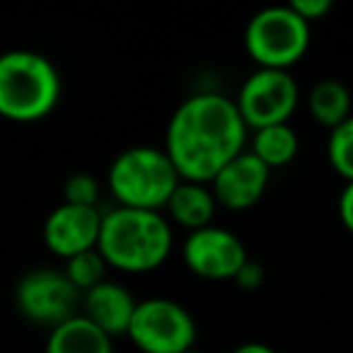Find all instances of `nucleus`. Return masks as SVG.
<instances>
[{
    "mask_svg": "<svg viewBox=\"0 0 353 353\" xmlns=\"http://www.w3.org/2000/svg\"><path fill=\"white\" fill-rule=\"evenodd\" d=\"M332 8H334L332 0H293V3H290V10H293L300 20L307 22V25L310 22L322 20Z\"/></svg>",
    "mask_w": 353,
    "mask_h": 353,
    "instance_id": "20",
    "label": "nucleus"
},
{
    "mask_svg": "<svg viewBox=\"0 0 353 353\" xmlns=\"http://www.w3.org/2000/svg\"><path fill=\"white\" fill-rule=\"evenodd\" d=\"M83 317H88L94 327L102 329L107 336H126L131 319L136 314V298L121 283L104 281L92 290L83 293Z\"/></svg>",
    "mask_w": 353,
    "mask_h": 353,
    "instance_id": "12",
    "label": "nucleus"
},
{
    "mask_svg": "<svg viewBox=\"0 0 353 353\" xmlns=\"http://www.w3.org/2000/svg\"><path fill=\"white\" fill-rule=\"evenodd\" d=\"M247 126L235 99L199 92L174 109L167 123L165 152L182 182L211 184L216 174L245 152Z\"/></svg>",
    "mask_w": 353,
    "mask_h": 353,
    "instance_id": "1",
    "label": "nucleus"
},
{
    "mask_svg": "<svg viewBox=\"0 0 353 353\" xmlns=\"http://www.w3.org/2000/svg\"><path fill=\"white\" fill-rule=\"evenodd\" d=\"M107 261L104 256L99 254V250H88V252H80V254L70 256L65 261V276L70 279V283L80 290V293H88L92 290L94 285L104 283L107 281Z\"/></svg>",
    "mask_w": 353,
    "mask_h": 353,
    "instance_id": "17",
    "label": "nucleus"
},
{
    "mask_svg": "<svg viewBox=\"0 0 353 353\" xmlns=\"http://www.w3.org/2000/svg\"><path fill=\"white\" fill-rule=\"evenodd\" d=\"M182 176L174 170L165 148L136 145L112 162L107 184L121 208L157 211L167 206Z\"/></svg>",
    "mask_w": 353,
    "mask_h": 353,
    "instance_id": "4",
    "label": "nucleus"
},
{
    "mask_svg": "<svg viewBox=\"0 0 353 353\" xmlns=\"http://www.w3.org/2000/svg\"><path fill=\"white\" fill-rule=\"evenodd\" d=\"M46 353H114V348L112 336L94 327L88 317L75 314L73 319L51 329Z\"/></svg>",
    "mask_w": 353,
    "mask_h": 353,
    "instance_id": "14",
    "label": "nucleus"
},
{
    "mask_svg": "<svg viewBox=\"0 0 353 353\" xmlns=\"http://www.w3.org/2000/svg\"><path fill=\"white\" fill-rule=\"evenodd\" d=\"M307 107L319 126L334 131L351 117V92L339 80H319L307 94Z\"/></svg>",
    "mask_w": 353,
    "mask_h": 353,
    "instance_id": "15",
    "label": "nucleus"
},
{
    "mask_svg": "<svg viewBox=\"0 0 353 353\" xmlns=\"http://www.w3.org/2000/svg\"><path fill=\"white\" fill-rule=\"evenodd\" d=\"M128 339L143 353H187L199 336L196 319L170 298L141 300L128 327Z\"/></svg>",
    "mask_w": 353,
    "mask_h": 353,
    "instance_id": "6",
    "label": "nucleus"
},
{
    "mask_svg": "<svg viewBox=\"0 0 353 353\" xmlns=\"http://www.w3.org/2000/svg\"><path fill=\"white\" fill-rule=\"evenodd\" d=\"M245 49L259 68L288 70L310 49V25L290 6L266 8L247 25Z\"/></svg>",
    "mask_w": 353,
    "mask_h": 353,
    "instance_id": "5",
    "label": "nucleus"
},
{
    "mask_svg": "<svg viewBox=\"0 0 353 353\" xmlns=\"http://www.w3.org/2000/svg\"><path fill=\"white\" fill-rule=\"evenodd\" d=\"M327 155L336 174H341L346 182H353V114L332 131Z\"/></svg>",
    "mask_w": 353,
    "mask_h": 353,
    "instance_id": "18",
    "label": "nucleus"
},
{
    "mask_svg": "<svg viewBox=\"0 0 353 353\" xmlns=\"http://www.w3.org/2000/svg\"><path fill=\"white\" fill-rule=\"evenodd\" d=\"M216 196L206 184L196 182H179L174 194L167 201V211L170 218L176 221L189 232L201 230V228L213 225V216H216Z\"/></svg>",
    "mask_w": 353,
    "mask_h": 353,
    "instance_id": "13",
    "label": "nucleus"
},
{
    "mask_svg": "<svg viewBox=\"0 0 353 353\" xmlns=\"http://www.w3.org/2000/svg\"><path fill=\"white\" fill-rule=\"evenodd\" d=\"M300 90L288 70L256 68L242 83L235 104L247 128H266L288 123L298 107Z\"/></svg>",
    "mask_w": 353,
    "mask_h": 353,
    "instance_id": "8",
    "label": "nucleus"
},
{
    "mask_svg": "<svg viewBox=\"0 0 353 353\" xmlns=\"http://www.w3.org/2000/svg\"><path fill=\"white\" fill-rule=\"evenodd\" d=\"M184 264L206 281H232L247 261V250L235 232L208 225L189 232L182 247Z\"/></svg>",
    "mask_w": 353,
    "mask_h": 353,
    "instance_id": "9",
    "label": "nucleus"
},
{
    "mask_svg": "<svg viewBox=\"0 0 353 353\" xmlns=\"http://www.w3.org/2000/svg\"><path fill=\"white\" fill-rule=\"evenodd\" d=\"M61 99V73L44 54H0V117L15 123L46 119Z\"/></svg>",
    "mask_w": 353,
    "mask_h": 353,
    "instance_id": "3",
    "label": "nucleus"
},
{
    "mask_svg": "<svg viewBox=\"0 0 353 353\" xmlns=\"http://www.w3.org/2000/svg\"><path fill=\"white\" fill-rule=\"evenodd\" d=\"M298 133L290 123H276V126L256 128L252 138V152L264 162L269 170L285 167L298 155Z\"/></svg>",
    "mask_w": 353,
    "mask_h": 353,
    "instance_id": "16",
    "label": "nucleus"
},
{
    "mask_svg": "<svg viewBox=\"0 0 353 353\" xmlns=\"http://www.w3.org/2000/svg\"><path fill=\"white\" fill-rule=\"evenodd\" d=\"M232 353H276V351L271 346H266V343L250 341V343H242V346H237Z\"/></svg>",
    "mask_w": 353,
    "mask_h": 353,
    "instance_id": "23",
    "label": "nucleus"
},
{
    "mask_svg": "<svg viewBox=\"0 0 353 353\" xmlns=\"http://www.w3.org/2000/svg\"><path fill=\"white\" fill-rule=\"evenodd\" d=\"M232 281H235L237 288H242V290H259L261 283H264V266H261L259 261L247 259Z\"/></svg>",
    "mask_w": 353,
    "mask_h": 353,
    "instance_id": "21",
    "label": "nucleus"
},
{
    "mask_svg": "<svg viewBox=\"0 0 353 353\" xmlns=\"http://www.w3.org/2000/svg\"><path fill=\"white\" fill-rule=\"evenodd\" d=\"M339 218L343 228L353 235V182H346L341 196H339Z\"/></svg>",
    "mask_w": 353,
    "mask_h": 353,
    "instance_id": "22",
    "label": "nucleus"
},
{
    "mask_svg": "<svg viewBox=\"0 0 353 353\" xmlns=\"http://www.w3.org/2000/svg\"><path fill=\"white\" fill-rule=\"evenodd\" d=\"M80 303L83 293L61 269H32L15 285V305L22 317L49 329L80 314Z\"/></svg>",
    "mask_w": 353,
    "mask_h": 353,
    "instance_id": "7",
    "label": "nucleus"
},
{
    "mask_svg": "<svg viewBox=\"0 0 353 353\" xmlns=\"http://www.w3.org/2000/svg\"><path fill=\"white\" fill-rule=\"evenodd\" d=\"M63 203H73V206L85 208H97L99 201V182L90 172H75L65 179L63 184Z\"/></svg>",
    "mask_w": 353,
    "mask_h": 353,
    "instance_id": "19",
    "label": "nucleus"
},
{
    "mask_svg": "<svg viewBox=\"0 0 353 353\" xmlns=\"http://www.w3.org/2000/svg\"><path fill=\"white\" fill-rule=\"evenodd\" d=\"M102 216L104 213H99V208L61 203L44 221L46 247L65 261L80 252L94 250L102 230Z\"/></svg>",
    "mask_w": 353,
    "mask_h": 353,
    "instance_id": "10",
    "label": "nucleus"
},
{
    "mask_svg": "<svg viewBox=\"0 0 353 353\" xmlns=\"http://www.w3.org/2000/svg\"><path fill=\"white\" fill-rule=\"evenodd\" d=\"M271 170L252 150L232 157L211 182L216 203L230 211H247L264 196Z\"/></svg>",
    "mask_w": 353,
    "mask_h": 353,
    "instance_id": "11",
    "label": "nucleus"
},
{
    "mask_svg": "<svg viewBox=\"0 0 353 353\" xmlns=\"http://www.w3.org/2000/svg\"><path fill=\"white\" fill-rule=\"evenodd\" d=\"M172 242V228L162 213L117 206L102 216L97 250L114 269L148 274L165 264Z\"/></svg>",
    "mask_w": 353,
    "mask_h": 353,
    "instance_id": "2",
    "label": "nucleus"
},
{
    "mask_svg": "<svg viewBox=\"0 0 353 353\" xmlns=\"http://www.w3.org/2000/svg\"><path fill=\"white\" fill-rule=\"evenodd\" d=\"M187 353H201V351H196V348H192V351H187Z\"/></svg>",
    "mask_w": 353,
    "mask_h": 353,
    "instance_id": "24",
    "label": "nucleus"
}]
</instances>
